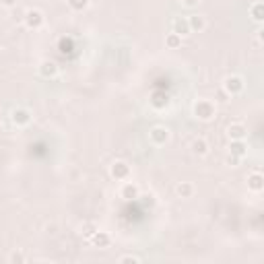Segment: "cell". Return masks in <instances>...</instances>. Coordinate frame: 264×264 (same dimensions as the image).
<instances>
[{
  "label": "cell",
  "instance_id": "22",
  "mask_svg": "<svg viewBox=\"0 0 264 264\" xmlns=\"http://www.w3.org/2000/svg\"><path fill=\"white\" fill-rule=\"evenodd\" d=\"M118 262H120V264H128V262L138 264V262H141V258H138V256H132V254H126V256H120Z\"/></svg>",
  "mask_w": 264,
  "mask_h": 264
},
{
  "label": "cell",
  "instance_id": "19",
  "mask_svg": "<svg viewBox=\"0 0 264 264\" xmlns=\"http://www.w3.org/2000/svg\"><path fill=\"white\" fill-rule=\"evenodd\" d=\"M151 103L155 105L157 109H161V107H165L170 103V99H168V95H163V93H155L153 95V99H151Z\"/></svg>",
  "mask_w": 264,
  "mask_h": 264
},
{
  "label": "cell",
  "instance_id": "10",
  "mask_svg": "<svg viewBox=\"0 0 264 264\" xmlns=\"http://www.w3.org/2000/svg\"><path fill=\"white\" fill-rule=\"evenodd\" d=\"M91 242H93V246H95V248H109V244H112V235H109L107 231L97 229V231L93 233Z\"/></svg>",
  "mask_w": 264,
  "mask_h": 264
},
{
  "label": "cell",
  "instance_id": "11",
  "mask_svg": "<svg viewBox=\"0 0 264 264\" xmlns=\"http://www.w3.org/2000/svg\"><path fill=\"white\" fill-rule=\"evenodd\" d=\"M264 188V176L260 172H254V174H250L248 176V190H252V192H262Z\"/></svg>",
  "mask_w": 264,
  "mask_h": 264
},
{
  "label": "cell",
  "instance_id": "13",
  "mask_svg": "<svg viewBox=\"0 0 264 264\" xmlns=\"http://www.w3.org/2000/svg\"><path fill=\"white\" fill-rule=\"evenodd\" d=\"M229 155L244 159V157L248 155V145H246L244 141H231V143H229Z\"/></svg>",
  "mask_w": 264,
  "mask_h": 264
},
{
  "label": "cell",
  "instance_id": "26",
  "mask_svg": "<svg viewBox=\"0 0 264 264\" xmlns=\"http://www.w3.org/2000/svg\"><path fill=\"white\" fill-rule=\"evenodd\" d=\"M227 163H229V165H238V163H240V157H233V155H227Z\"/></svg>",
  "mask_w": 264,
  "mask_h": 264
},
{
  "label": "cell",
  "instance_id": "23",
  "mask_svg": "<svg viewBox=\"0 0 264 264\" xmlns=\"http://www.w3.org/2000/svg\"><path fill=\"white\" fill-rule=\"evenodd\" d=\"M8 260H10V262H25L27 258H25V254H21V252H12V254L8 256Z\"/></svg>",
  "mask_w": 264,
  "mask_h": 264
},
{
  "label": "cell",
  "instance_id": "2",
  "mask_svg": "<svg viewBox=\"0 0 264 264\" xmlns=\"http://www.w3.org/2000/svg\"><path fill=\"white\" fill-rule=\"evenodd\" d=\"M244 87H246V83H244V79H242L240 75H231V77H227V79L223 81V93H225L227 97L240 95V93L244 91Z\"/></svg>",
  "mask_w": 264,
  "mask_h": 264
},
{
  "label": "cell",
  "instance_id": "7",
  "mask_svg": "<svg viewBox=\"0 0 264 264\" xmlns=\"http://www.w3.org/2000/svg\"><path fill=\"white\" fill-rule=\"evenodd\" d=\"M227 134H229L231 141H244L246 134H248V128L244 126L242 122H231L227 126Z\"/></svg>",
  "mask_w": 264,
  "mask_h": 264
},
{
  "label": "cell",
  "instance_id": "21",
  "mask_svg": "<svg viewBox=\"0 0 264 264\" xmlns=\"http://www.w3.org/2000/svg\"><path fill=\"white\" fill-rule=\"evenodd\" d=\"M97 231V225H93V223H85V225H83V238H87V240H91L93 238V233Z\"/></svg>",
  "mask_w": 264,
  "mask_h": 264
},
{
  "label": "cell",
  "instance_id": "16",
  "mask_svg": "<svg viewBox=\"0 0 264 264\" xmlns=\"http://www.w3.org/2000/svg\"><path fill=\"white\" fill-rule=\"evenodd\" d=\"M208 149H211V147H208V143H206V138H194V141H192V151L194 153H196V155H200V157H204V155H208Z\"/></svg>",
  "mask_w": 264,
  "mask_h": 264
},
{
  "label": "cell",
  "instance_id": "24",
  "mask_svg": "<svg viewBox=\"0 0 264 264\" xmlns=\"http://www.w3.org/2000/svg\"><path fill=\"white\" fill-rule=\"evenodd\" d=\"M182 4L192 8V6H198V4H200V0H182Z\"/></svg>",
  "mask_w": 264,
  "mask_h": 264
},
{
  "label": "cell",
  "instance_id": "18",
  "mask_svg": "<svg viewBox=\"0 0 264 264\" xmlns=\"http://www.w3.org/2000/svg\"><path fill=\"white\" fill-rule=\"evenodd\" d=\"M165 46L168 48H172V50H176V48H179L182 46V35H177V33H168V37H165Z\"/></svg>",
  "mask_w": 264,
  "mask_h": 264
},
{
  "label": "cell",
  "instance_id": "17",
  "mask_svg": "<svg viewBox=\"0 0 264 264\" xmlns=\"http://www.w3.org/2000/svg\"><path fill=\"white\" fill-rule=\"evenodd\" d=\"M250 17H252L256 23H262V19H264V4L262 2L250 4Z\"/></svg>",
  "mask_w": 264,
  "mask_h": 264
},
{
  "label": "cell",
  "instance_id": "4",
  "mask_svg": "<svg viewBox=\"0 0 264 264\" xmlns=\"http://www.w3.org/2000/svg\"><path fill=\"white\" fill-rule=\"evenodd\" d=\"M25 25L29 27V29H33V31H37V29H41L44 27V23H46V17H44V12H41L39 8H29V10H25Z\"/></svg>",
  "mask_w": 264,
  "mask_h": 264
},
{
  "label": "cell",
  "instance_id": "15",
  "mask_svg": "<svg viewBox=\"0 0 264 264\" xmlns=\"http://www.w3.org/2000/svg\"><path fill=\"white\" fill-rule=\"evenodd\" d=\"M172 31L177 33V35H188L190 33V27H188V19H182V17H177L172 21Z\"/></svg>",
  "mask_w": 264,
  "mask_h": 264
},
{
  "label": "cell",
  "instance_id": "25",
  "mask_svg": "<svg viewBox=\"0 0 264 264\" xmlns=\"http://www.w3.org/2000/svg\"><path fill=\"white\" fill-rule=\"evenodd\" d=\"M0 4L6 6V8H10V6H15V4H17V0H0Z\"/></svg>",
  "mask_w": 264,
  "mask_h": 264
},
{
  "label": "cell",
  "instance_id": "5",
  "mask_svg": "<svg viewBox=\"0 0 264 264\" xmlns=\"http://www.w3.org/2000/svg\"><path fill=\"white\" fill-rule=\"evenodd\" d=\"M109 176H112L116 182H124V179L130 177V165L126 161H114L112 168H109Z\"/></svg>",
  "mask_w": 264,
  "mask_h": 264
},
{
  "label": "cell",
  "instance_id": "1",
  "mask_svg": "<svg viewBox=\"0 0 264 264\" xmlns=\"http://www.w3.org/2000/svg\"><path fill=\"white\" fill-rule=\"evenodd\" d=\"M194 116L200 122H211L217 116V105L211 99H198L194 103Z\"/></svg>",
  "mask_w": 264,
  "mask_h": 264
},
{
  "label": "cell",
  "instance_id": "9",
  "mask_svg": "<svg viewBox=\"0 0 264 264\" xmlns=\"http://www.w3.org/2000/svg\"><path fill=\"white\" fill-rule=\"evenodd\" d=\"M138 194H141V188H138L134 182H126L120 188V196L124 200H134V198H138Z\"/></svg>",
  "mask_w": 264,
  "mask_h": 264
},
{
  "label": "cell",
  "instance_id": "12",
  "mask_svg": "<svg viewBox=\"0 0 264 264\" xmlns=\"http://www.w3.org/2000/svg\"><path fill=\"white\" fill-rule=\"evenodd\" d=\"M39 75L46 77V79L56 77V75H58V64L54 62V60H44V62L39 64Z\"/></svg>",
  "mask_w": 264,
  "mask_h": 264
},
{
  "label": "cell",
  "instance_id": "3",
  "mask_svg": "<svg viewBox=\"0 0 264 264\" xmlns=\"http://www.w3.org/2000/svg\"><path fill=\"white\" fill-rule=\"evenodd\" d=\"M172 138V132L168 126H161V124H157V126H153L149 130V141L155 145V147H163L165 143H168Z\"/></svg>",
  "mask_w": 264,
  "mask_h": 264
},
{
  "label": "cell",
  "instance_id": "14",
  "mask_svg": "<svg viewBox=\"0 0 264 264\" xmlns=\"http://www.w3.org/2000/svg\"><path fill=\"white\" fill-rule=\"evenodd\" d=\"M194 192H196V188H194L192 182H179V184L176 186V194H177L179 198H192Z\"/></svg>",
  "mask_w": 264,
  "mask_h": 264
},
{
  "label": "cell",
  "instance_id": "20",
  "mask_svg": "<svg viewBox=\"0 0 264 264\" xmlns=\"http://www.w3.org/2000/svg\"><path fill=\"white\" fill-rule=\"evenodd\" d=\"M68 6H71L75 12H83L87 6H89V0H66Z\"/></svg>",
  "mask_w": 264,
  "mask_h": 264
},
{
  "label": "cell",
  "instance_id": "8",
  "mask_svg": "<svg viewBox=\"0 0 264 264\" xmlns=\"http://www.w3.org/2000/svg\"><path fill=\"white\" fill-rule=\"evenodd\" d=\"M188 27H190V33H202L206 29V19L202 15H190Z\"/></svg>",
  "mask_w": 264,
  "mask_h": 264
},
{
  "label": "cell",
  "instance_id": "27",
  "mask_svg": "<svg viewBox=\"0 0 264 264\" xmlns=\"http://www.w3.org/2000/svg\"><path fill=\"white\" fill-rule=\"evenodd\" d=\"M4 132V126H2V122H0V134H2Z\"/></svg>",
  "mask_w": 264,
  "mask_h": 264
},
{
  "label": "cell",
  "instance_id": "6",
  "mask_svg": "<svg viewBox=\"0 0 264 264\" xmlns=\"http://www.w3.org/2000/svg\"><path fill=\"white\" fill-rule=\"evenodd\" d=\"M10 120L17 128H23V126H29L31 124V114H29V109H25V107H15L10 114Z\"/></svg>",
  "mask_w": 264,
  "mask_h": 264
}]
</instances>
